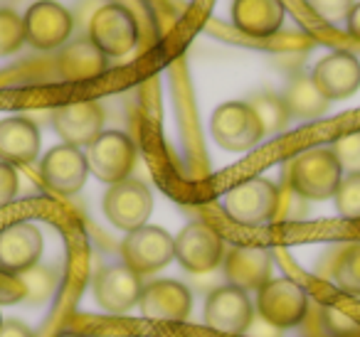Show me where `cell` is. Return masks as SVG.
I'll use <instances>...</instances> for the list:
<instances>
[{
    "mask_svg": "<svg viewBox=\"0 0 360 337\" xmlns=\"http://www.w3.org/2000/svg\"><path fill=\"white\" fill-rule=\"evenodd\" d=\"M104 119L106 116L99 101L82 99L57 106L52 114V126L67 145L89 148L104 133Z\"/></svg>",
    "mask_w": 360,
    "mask_h": 337,
    "instance_id": "8fae6325",
    "label": "cell"
},
{
    "mask_svg": "<svg viewBox=\"0 0 360 337\" xmlns=\"http://www.w3.org/2000/svg\"><path fill=\"white\" fill-rule=\"evenodd\" d=\"M55 337H84V335H79V332H60V335H55Z\"/></svg>",
    "mask_w": 360,
    "mask_h": 337,
    "instance_id": "e575fe53",
    "label": "cell"
},
{
    "mask_svg": "<svg viewBox=\"0 0 360 337\" xmlns=\"http://www.w3.org/2000/svg\"><path fill=\"white\" fill-rule=\"evenodd\" d=\"M311 11L326 22L348 20L350 11L355 8V0H309Z\"/></svg>",
    "mask_w": 360,
    "mask_h": 337,
    "instance_id": "f1b7e54d",
    "label": "cell"
},
{
    "mask_svg": "<svg viewBox=\"0 0 360 337\" xmlns=\"http://www.w3.org/2000/svg\"><path fill=\"white\" fill-rule=\"evenodd\" d=\"M150 212H153V194L141 180H121L106 190L104 214L116 229H124L126 234L136 232L146 227Z\"/></svg>",
    "mask_w": 360,
    "mask_h": 337,
    "instance_id": "8992f818",
    "label": "cell"
},
{
    "mask_svg": "<svg viewBox=\"0 0 360 337\" xmlns=\"http://www.w3.org/2000/svg\"><path fill=\"white\" fill-rule=\"evenodd\" d=\"M45 249L42 232L32 222H13L0 229V268L25 273L37 266Z\"/></svg>",
    "mask_w": 360,
    "mask_h": 337,
    "instance_id": "5bb4252c",
    "label": "cell"
},
{
    "mask_svg": "<svg viewBox=\"0 0 360 337\" xmlns=\"http://www.w3.org/2000/svg\"><path fill=\"white\" fill-rule=\"evenodd\" d=\"M222 263L230 286L242 291H259L271 278V253L262 246H235Z\"/></svg>",
    "mask_w": 360,
    "mask_h": 337,
    "instance_id": "ac0fdd59",
    "label": "cell"
},
{
    "mask_svg": "<svg viewBox=\"0 0 360 337\" xmlns=\"http://www.w3.org/2000/svg\"><path fill=\"white\" fill-rule=\"evenodd\" d=\"M175 258L191 273L215 271L225 261V242L207 222H191L175 237Z\"/></svg>",
    "mask_w": 360,
    "mask_h": 337,
    "instance_id": "ba28073f",
    "label": "cell"
},
{
    "mask_svg": "<svg viewBox=\"0 0 360 337\" xmlns=\"http://www.w3.org/2000/svg\"><path fill=\"white\" fill-rule=\"evenodd\" d=\"M25 22L11 8H0V57L15 55L25 45Z\"/></svg>",
    "mask_w": 360,
    "mask_h": 337,
    "instance_id": "d4e9b609",
    "label": "cell"
},
{
    "mask_svg": "<svg viewBox=\"0 0 360 337\" xmlns=\"http://www.w3.org/2000/svg\"><path fill=\"white\" fill-rule=\"evenodd\" d=\"M27 288L22 276L0 268V305H15V303L25 300Z\"/></svg>",
    "mask_w": 360,
    "mask_h": 337,
    "instance_id": "f546056e",
    "label": "cell"
},
{
    "mask_svg": "<svg viewBox=\"0 0 360 337\" xmlns=\"http://www.w3.org/2000/svg\"><path fill=\"white\" fill-rule=\"evenodd\" d=\"M0 325H3V317H0Z\"/></svg>",
    "mask_w": 360,
    "mask_h": 337,
    "instance_id": "8d00e7d4",
    "label": "cell"
},
{
    "mask_svg": "<svg viewBox=\"0 0 360 337\" xmlns=\"http://www.w3.org/2000/svg\"><path fill=\"white\" fill-rule=\"evenodd\" d=\"M89 40L106 57H124L139 42V25L124 6H101L89 20Z\"/></svg>",
    "mask_w": 360,
    "mask_h": 337,
    "instance_id": "9c48e42d",
    "label": "cell"
},
{
    "mask_svg": "<svg viewBox=\"0 0 360 337\" xmlns=\"http://www.w3.org/2000/svg\"><path fill=\"white\" fill-rule=\"evenodd\" d=\"M106 337H131V335H106Z\"/></svg>",
    "mask_w": 360,
    "mask_h": 337,
    "instance_id": "d590c367",
    "label": "cell"
},
{
    "mask_svg": "<svg viewBox=\"0 0 360 337\" xmlns=\"http://www.w3.org/2000/svg\"><path fill=\"white\" fill-rule=\"evenodd\" d=\"M255 317V308L247 291L222 286L210 293L205 303V325L222 335H245Z\"/></svg>",
    "mask_w": 360,
    "mask_h": 337,
    "instance_id": "7c38bea8",
    "label": "cell"
},
{
    "mask_svg": "<svg viewBox=\"0 0 360 337\" xmlns=\"http://www.w3.org/2000/svg\"><path fill=\"white\" fill-rule=\"evenodd\" d=\"M348 32L353 40L360 42V3H355V8L350 11L348 15Z\"/></svg>",
    "mask_w": 360,
    "mask_h": 337,
    "instance_id": "836d02e7",
    "label": "cell"
},
{
    "mask_svg": "<svg viewBox=\"0 0 360 337\" xmlns=\"http://www.w3.org/2000/svg\"><path fill=\"white\" fill-rule=\"evenodd\" d=\"M86 163H89V173H94L96 180L111 187L121 180H129L136 165V143L131 140V136L121 131H104L89 145Z\"/></svg>",
    "mask_w": 360,
    "mask_h": 337,
    "instance_id": "52a82bcc",
    "label": "cell"
},
{
    "mask_svg": "<svg viewBox=\"0 0 360 337\" xmlns=\"http://www.w3.org/2000/svg\"><path fill=\"white\" fill-rule=\"evenodd\" d=\"M89 163L82 148L75 145H55L45 153L40 163V178L52 192L57 194H77L86 183Z\"/></svg>",
    "mask_w": 360,
    "mask_h": 337,
    "instance_id": "4fadbf2b",
    "label": "cell"
},
{
    "mask_svg": "<svg viewBox=\"0 0 360 337\" xmlns=\"http://www.w3.org/2000/svg\"><path fill=\"white\" fill-rule=\"evenodd\" d=\"M335 160H338L340 170L348 175L360 173V131H350V133L340 136L330 145Z\"/></svg>",
    "mask_w": 360,
    "mask_h": 337,
    "instance_id": "4316f807",
    "label": "cell"
},
{
    "mask_svg": "<svg viewBox=\"0 0 360 337\" xmlns=\"http://www.w3.org/2000/svg\"><path fill=\"white\" fill-rule=\"evenodd\" d=\"M284 104L296 119H319L321 114L328 111L330 101L316 89L311 74H296L284 91Z\"/></svg>",
    "mask_w": 360,
    "mask_h": 337,
    "instance_id": "7402d4cb",
    "label": "cell"
},
{
    "mask_svg": "<svg viewBox=\"0 0 360 337\" xmlns=\"http://www.w3.org/2000/svg\"><path fill=\"white\" fill-rule=\"evenodd\" d=\"M0 337H35L32 330L20 320H3L0 325Z\"/></svg>",
    "mask_w": 360,
    "mask_h": 337,
    "instance_id": "d6a6232c",
    "label": "cell"
},
{
    "mask_svg": "<svg viewBox=\"0 0 360 337\" xmlns=\"http://www.w3.org/2000/svg\"><path fill=\"white\" fill-rule=\"evenodd\" d=\"M22 281H25V288H27V298H32V300H45L47 296L52 293V288H55V273L50 271V268H30V271L20 273Z\"/></svg>",
    "mask_w": 360,
    "mask_h": 337,
    "instance_id": "83f0119b",
    "label": "cell"
},
{
    "mask_svg": "<svg viewBox=\"0 0 360 337\" xmlns=\"http://www.w3.org/2000/svg\"><path fill=\"white\" fill-rule=\"evenodd\" d=\"M335 286L350 296H360V244H350L343 249L333 266Z\"/></svg>",
    "mask_w": 360,
    "mask_h": 337,
    "instance_id": "cb8c5ba5",
    "label": "cell"
},
{
    "mask_svg": "<svg viewBox=\"0 0 360 337\" xmlns=\"http://www.w3.org/2000/svg\"><path fill=\"white\" fill-rule=\"evenodd\" d=\"M210 128L215 143L220 148L230 150V153L252 150L264 138L259 119H257V114L252 111V106L247 101H227V104H220L215 109V114H212Z\"/></svg>",
    "mask_w": 360,
    "mask_h": 337,
    "instance_id": "277c9868",
    "label": "cell"
},
{
    "mask_svg": "<svg viewBox=\"0 0 360 337\" xmlns=\"http://www.w3.org/2000/svg\"><path fill=\"white\" fill-rule=\"evenodd\" d=\"M141 312L146 320L155 322H183L193 308V296L186 286L173 278L153 281L141 291Z\"/></svg>",
    "mask_w": 360,
    "mask_h": 337,
    "instance_id": "9a60e30c",
    "label": "cell"
},
{
    "mask_svg": "<svg viewBox=\"0 0 360 337\" xmlns=\"http://www.w3.org/2000/svg\"><path fill=\"white\" fill-rule=\"evenodd\" d=\"M343 180L338 160L330 148H309L291 160L289 183L304 199H330Z\"/></svg>",
    "mask_w": 360,
    "mask_h": 337,
    "instance_id": "6da1fadb",
    "label": "cell"
},
{
    "mask_svg": "<svg viewBox=\"0 0 360 337\" xmlns=\"http://www.w3.org/2000/svg\"><path fill=\"white\" fill-rule=\"evenodd\" d=\"M40 155V131L25 116L0 121V160L8 165H30Z\"/></svg>",
    "mask_w": 360,
    "mask_h": 337,
    "instance_id": "d6986e66",
    "label": "cell"
},
{
    "mask_svg": "<svg viewBox=\"0 0 360 337\" xmlns=\"http://www.w3.org/2000/svg\"><path fill=\"white\" fill-rule=\"evenodd\" d=\"M247 104L252 106V111L257 114V119H259L262 124V131H264V136H274V133H281V131L289 126V109H286L284 104V96L279 94H269V91H264V94H257L252 96Z\"/></svg>",
    "mask_w": 360,
    "mask_h": 337,
    "instance_id": "603a6c76",
    "label": "cell"
},
{
    "mask_svg": "<svg viewBox=\"0 0 360 337\" xmlns=\"http://www.w3.org/2000/svg\"><path fill=\"white\" fill-rule=\"evenodd\" d=\"M15 194H18V173H15V168L0 160V209L8 207V204L15 199Z\"/></svg>",
    "mask_w": 360,
    "mask_h": 337,
    "instance_id": "4dcf8cb0",
    "label": "cell"
},
{
    "mask_svg": "<svg viewBox=\"0 0 360 337\" xmlns=\"http://www.w3.org/2000/svg\"><path fill=\"white\" fill-rule=\"evenodd\" d=\"M109 67L106 55L91 40H77L57 55V72L65 81H91Z\"/></svg>",
    "mask_w": 360,
    "mask_h": 337,
    "instance_id": "44dd1931",
    "label": "cell"
},
{
    "mask_svg": "<svg viewBox=\"0 0 360 337\" xmlns=\"http://www.w3.org/2000/svg\"><path fill=\"white\" fill-rule=\"evenodd\" d=\"M225 212L232 222L245 224V227H259L269 224L279 209V187L266 178H250L240 185L227 190Z\"/></svg>",
    "mask_w": 360,
    "mask_h": 337,
    "instance_id": "7a4b0ae2",
    "label": "cell"
},
{
    "mask_svg": "<svg viewBox=\"0 0 360 337\" xmlns=\"http://www.w3.org/2000/svg\"><path fill=\"white\" fill-rule=\"evenodd\" d=\"M141 276L129 266H109L101 268L94 278V298L104 310L109 312H129L141 300Z\"/></svg>",
    "mask_w": 360,
    "mask_h": 337,
    "instance_id": "e0dca14e",
    "label": "cell"
},
{
    "mask_svg": "<svg viewBox=\"0 0 360 337\" xmlns=\"http://www.w3.org/2000/svg\"><path fill=\"white\" fill-rule=\"evenodd\" d=\"M121 258L124 266H129L139 276L155 273L175 258V239L165 229L146 224L126 234L121 242Z\"/></svg>",
    "mask_w": 360,
    "mask_h": 337,
    "instance_id": "5b68a950",
    "label": "cell"
},
{
    "mask_svg": "<svg viewBox=\"0 0 360 337\" xmlns=\"http://www.w3.org/2000/svg\"><path fill=\"white\" fill-rule=\"evenodd\" d=\"M335 209L343 219L358 222L360 219V173L345 175L338 185V192L333 194Z\"/></svg>",
    "mask_w": 360,
    "mask_h": 337,
    "instance_id": "484cf974",
    "label": "cell"
},
{
    "mask_svg": "<svg viewBox=\"0 0 360 337\" xmlns=\"http://www.w3.org/2000/svg\"><path fill=\"white\" fill-rule=\"evenodd\" d=\"M257 310L271 327H294L304 322L309 310V293L291 278H269L257 291Z\"/></svg>",
    "mask_w": 360,
    "mask_h": 337,
    "instance_id": "3957f363",
    "label": "cell"
},
{
    "mask_svg": "<svg viewBox=\"0 0 360 337\" xmlns=\"http://www.w3.org/2000/svg\"><path fill=\"white\" fill-rule=\"evenodd\" d=\"M22 22H25V40L42 52L65 45L75 27L72 13L55 0H37L35 6L27 8Z\"/></svg>",
    "mask_w": 360,
    "mask_h": 337,
    "instance_id": "30bf717a",
    "label": "cell"
},
{
    "mask_svg": "<svg viewBox=\"0 0 360 337\" xmlns=\"http://www.w3.org/2000/svg\"><path fill=\"white\" fill-rule=\"evenodd\" d=\"M326 325L330 327V332L338 337H348V335H355V332H360L358 322L350 320L345 312L335 310V308H326Z\"/></svg>",
    "mask_w": 360,
    "mask_h": 337,
    "instance_id": "1f68e13d",
    "label": "cell"
},
{
    "mask_svg": "<svg viewBox=\"0 0 360 337\" xmlns=\"http://www.w3.org/2000/svg\"><path fill=\"white\" fill-rule=\"evenodd\" d=\"M311 81L328 101H340L360 89V62L350 52H330L311 72Z\"/></svg>",
    "mask_w": 360,
    "mask_h": 337,
    "instance_id": "2e32d148",
    "label": "cell"
},
{
    "mask_svg": "<svg viewBox=\"0 0 360 337\" xmlns=\"http://www.w3.org/2000/svg\"><path fill=\"white\" fill-rule=\"evenodd\" d=\"M232 22L250 37H271L281 30L284 3L281 0H235Z\"/></svg>",
    "mask_w": 360,
    "mask_h": 337,
    "instance_id": "ffe728a7",
    "label": "cell"
}]
</instances>
